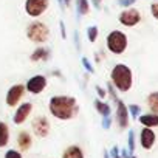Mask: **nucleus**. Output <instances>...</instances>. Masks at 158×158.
<instances>
[{
	"label": "nucleus",
	"instance_id": "1",
	"mask_svg": "<svg viewBox=\"0 0 158 158\" xmlns=\"http://www.w3.org/2000/svg\"><path fill=\"white\" fill-rule=\"evenodd\" d=\"M48 110L50 115L56 119L60 121L73 119L79 110L77 99L71 95H54L48 101Z\"/></svg>",
	"mask_w": 158,
	"mask_h": 158
},
{
	"label": "nucleus",
	"instance_id": "2",
	"mask_svg": "<svg viewBox=\"0 0 158 158\" xmlns=\"http://www.w3.org/2000/svg\"><path fill=\"white\" fill-rule=\"evenodd\" d=\"M110 82L113 87L121 92L127 93L133 85V71L126 64H115L110 70Z\"/></svg>",
	"mask_w": 158,
	"mask_h": 158
},
{
	"label": "nucleus",
	"instance_id": "3",
	"mask_svg": "<svg viewBox=\"0 0 158 158\" xmlns=\"http://www.w3.org/2000/svg\"><path fill=\"white\" fill-rule=\"evenodd\" d=\"M25 34H27V39L30 42H33L36 45H44L50 40L51 31H50V28L45 22L34 19L33 22L28 23V27L25 30Z\"/></svg>",
	"mask_w": 158,
	"mask_h": 158
},
{
	"label": "nucleus",
	"instance_id": "4",
	"mask_svg": "<svg viewBox=\"0 0 158 158\" xmlns=\"http://www.w3.org/2000/svg\"><path fill=\"white\" fill-rule=\"evenodd\" d=\"M127 45H129V37L121 30H112L106 37V48L115 56L126 53Z\"/></svg>",
	"mask_w": 158,
	"mask_h": 158
},
{
	"label": "nucleus",
	"instance_id": "5",
	"mask_svg": "<svg viewBox=\"0 0 158 158\" xmlns=\"http://www.w3.org/2000/svg\"><path fill=\"white\" fill-rule=\"evenodd\" d=\"M50 8V0H25L23 11L31 19L42 17Z\"/></svg>",
	"mask_w": 158,
	"mask_h": 158
},
{
	"label": "nucleus",
	"instance_id": "6",
	"mask_svg": "<svg viewBox=\"0 0 158 158\" xmlns=\"http://www.w3.org/2000/svg\"><path fill=\"white\" fill-rule=\"evenodd\" d=\"M118 22L123 27H126V28H133V27H136L141 22V13H139V10H136L133 6L124 8L118 14Z\"/></svg>",
	"mask_w": 158,
	"mask_h": 158
},
{
	"label": "nucleus",
	"instance_id": "7",
	"mask_svg": "<svg viewBox=\"0 0 158 158\" xmlns=\"http://www.w3.org/2000/svg\"><path fill=\"white\" fill-rule=\"evenodd\" d=\"M25 95H27L25 84L17 82V84H14V85H11L8 89L6 96H5V102H6L8 107H17L22 102V99L25 98Z\"/></svg>",
	"mask_w": 158,
	"mask_h": 158
},
{
	"label": "nucleus",
	"instance_id": "8",
	"mask_svg": "<svg viewBox=\"0 0 158 158\" xmlns=\"http://www.w3.org/2000/svg\"><path fill=\"white\" fill-rule=\"evenodd\" d=\"M48 87V77L44 74H34L25 82V90L30 95H40Z\"/></svg>",
	"mask_w": 158,
	"mask_h": 158
},
{
	"label": "nucleus",
	"instance_id": "9",
	"mask_svg": "<svg viewBox=\"0 0 158 158\" xmlns=\"http://www.w3.org/2000/svg\"><path fill=\"white\" fill-rule=\"evenodd\" d=\"M31 112H33V102H30V101H23V102H20V104L17 106L14 115H13V123H14L16 126L23 124V123L30 118Z\"/></svg>",
	"mask_w": 158,
	"mask_h": 158
},
{
	"label": "nucleus",
	"instance_id": "10",
	"mask_svg": "<svg viewBox=\"0 0 158 158\" xmlns=\"http://www.w3.org/2000/svg\"><path fill=\"white\" fill-rule=\"evenodd\" d=\"M31 127H33V132L36 136L39 138H45L48 133H50V129H51V124L48 121L47 116L40 115V116H36L31 123Z\"/></svg>",
	"mask_w": 158,
	"mask_h": 158
},
{
	"label": "nucleus",
	"instance_id": "11",
	"mask_svg": "<svg viewBox=\"0 0 158 158\" xmlns=\"http://www.w3.org/2000/svg\"><path fill=\"white\" fill-rule=\"evenodd\" d=\"M115 104H116V123H118L119 129H127L129 127V116H130L129 109L121 99H118Z\"/></svg>",
	"mask_w": 158,
	"mask_h": 158
},
{
	"label": "nucleus",
	"instance_id": "12",
	"mask_svg": "<svg viewBox=\"0 0 158 158\" xmlns=\"http://www.w3.org/2000/svg\"><path fill=\"white\" fill-rule=\"evenodd\" d=\"M51 57V50L48 47H44V45H39L36 47L31 54H30V60L31 62H48Z\"/></svg>",
	"mask_w": 158,
	"mask_h": 158
},
{
	"label": "nucleus",
	"instance_id": "13",
	"mask_svg": "<svg viewBox=\"0 0 158 158\" xmlns=\"http://www.w3.org/2000/svg\"><path fill=\"white\" fill-rule=\"evenodd\" d=\"M155 139H156V136H155V133H153V130L150 127H144L141 130V133H139V143H141V146L144 149H147V150L152 149V146L155 144Z\"/></svg>",
	"mask_w": 158,
	"mask_h": 158
},
{
	"label": "nucleus",
	"instance_id": "14",
	"mask_svg": "<svg viewBox=\"0 0 158 158\" xmlns=\"http://www.w3.org/2000/svg\"><path fill=\"white\" fill-rule=\"evenodd\" d=\"M90 10H92L90 0H76V16H77V20L81 17H84V16H89Z\"/></svg>",
	"mask_w": 158,
	"mask_h": 158
},
{
	"label": "nucleus",
	"instance_id": "15",
	"mask_svg": "<svg viewBox=\"0 0 158 158\" xmlns=\"http://www.w3.org/2000/svg\"><path fill=\"white\" fill-rule=\"evenodd\" d=\"M17 144H19L20 150L27 152V150L31 147V144H33V138H31V135H30L27 130L19 132V135H17Z\"/></svg>",
	"mask_w": 158,
	"mask_h": 158
},
{
	"label": "nucleus",
	"instance_id": "16",
	"mask_svg": "<svg viewBox=\"0 0 158 158\" xmlns=\"http://www.w3.org/2000/svg\"><path fill=\"white\" fill-rule=\"evenodd\" d=\"M93 107H95V110L101 115V116H110L112 115V107H110V104L109 102H106V101H102V99H95L93 101Z\"/></svg>",
	"mask_w": 158,
	"mask_h": 158
},
{
	"label": "nucleus",
	"instance_id": "17",
	"mask_svg": "<svg viewBox=\"0 0 158 158\" xmlns=\"http://www.w3.org/2000/svg\"><path fill=\"white\" fill-rule=\"evenodd\" d=\"M138 121L144 126V127H156L158 126V113H146V115H139Z\"/></svg>",
	"mask_w": 158,
	"mask_h": 158
},
{
	"label": "nucleus",
	"instance_id": "18",
	"mask_svg": "<svg viewBox=\"0 0 158 158\" xmlns=\"http://www.w3.org/2000/svg\"><path fill=\"white\" fill-rule=\"evenodd\" d=\"M62 158H84V152L79 146H68L64 150Z\"/></svg>",
	"mask_w": 158,
	"mask_h": 158
},
{
	"label": "nucleus",
	"instance_id": "19",
	"mask_svg": "<svg viewBox=\"0 0 158 158\" xmlns=\"http://www.w3.org/2000/svg\"><path fill=\"white\" fill-rule=\"evenodd\" d=\"M10 143V127L6 123L0 121V147H5Z\"/></svg>",
	"mask_w": 158,
	"mask_h": 158
},
{
	"label": "nucleus",
	"instance_id": "20",
	"mask_svg": "<svg viewBox=\"0 0 158 158\" xmlns=\"http://www.w3.org/2000/svg\"><path fill=\"white\" fill-rule=\"evenodd\" d=\"M147 106L152 113H158V92H152L147 96Z\"/></svg>",
	"mask_w": 158,
	"mask_h": 158
},
{
	"label": "nucleus",
	"instance_id": "21",
	"mask_svg": "<svg viewBox=\"0 0 158 158\" xmlns=\"http://www.w3.org/2000/svg\"><path fill=\"white\" fill-rule=\"evenodd\" d=\"M98 36H99V28L96 25H92L87 28V40L90 44H95L98 40Z\"/></svg>",
	"mask_w": 158,
	"mask_h": 158
},
{
	"label": "nucleus",
	"instance_id": "22",
	"mask_svg": "<svg viewBox=\"0 0 158 158\" xmlns=\"http://www.w3.org/2000/svg\"><path fill=\"white\" fill-rule=\"evenodd\" d=\"M81 64H82V67H84V70L87 71V73H95V67H93V64H92V60L87 57V56H82L81 57Z\"/></svg>",
	"mask_w": 158,
	"mask_h": 158
},
{
	"label": "nucleus",
	"instance_id": "23",
	"mask_svg": "<svg viewBox=\"0 0 158 158\" xmlns=\"http://www.w3.org/2000/svg\"><path fill=\"white\" fill-rule=\"evenodd\" d=\"M116 92H118V90H116V89L113 87V84H112V82L109 81V82H107V93L110 95V98H112V101H113V102H116V101L119 99V98H118V93H116Z\"/></svg>",
	"mask_w": 158,
	"mask_h": 158
},
{
	"label": "nucleus",
	"instance_id": "24",
	"mask_svg": "<svg viewBox=\"0 0 158 158\" xmlns=\"http://www.w3.org/2000/svg\"><path fill=\"white\" fill-rule=\"evenodd\" d=\"M127 109H129V115H130L132 118H138V116H139L141 107H139L138 104H130V106H127Z\"/></svg>",
	"mask_w": 158,
	"mask_h": 158
},
{
	"label": "nucleus",
	"instance_id": "25",
	"mask_svg": "<svg viewBox=\"0 0 158 158\" xmlns=\"http://www.w3.org/2000/svg\"><path fill=\"white\" fill-rule=\"evenodd\" d=\"M136 2H138V0H116L118 6H121V8H129V6H133Z\"/></svg>",
	"mask_w": 158,
	"mask_h": 158
},
{
	"label": "nucleus",
	"instance_id": "26",
	"mask_svg": "<svg viewBox=\"0 0 158 158\" xmlns=\"http://www.w3.org/2000/svg\"><path fill=\"white\" fill-rule=\"evenodd\" d=\"M73 40H74L76 51H81V37H79V31L77 30H74V33H73Z\"/></svg>",
	"mask_w": 158,
	"mask_h": 158
},
{
	"label": "nucleus",
	"instance_id": "27",
	"mask_svg": "<svg viewBox=\"0 0 158 158\" xmlns=\"http://www.w3.org/2000/svg\"><path fill=\"white\" fill-rule=\"evenodd\" d=\"M129 150L130 152L135 150V132L133 130L129 132Z\"/></svg>",
	"mask_w": 158,
	"mask_h": 158
},
{
	"label": "nucleus",
	"instance_id": "28",
	"mask_svg": "<svg viewBox=\"0 0 158 158\" xmlns=\"http://www.w3.org/2000/svg\"><path fill=\"white\" fill-rule=\"evenodd\" d=\"M5 158H22V153H20L19 150L11 149V150H8V152L5 153Z\"/></svg>",
	"mask_w": 158,
	"mask_h": 158
},
{
	"label": "nucleus",
	"instance_id": "29",
	"mask_svg": "<svg viewBox=\"0 0 158 158\" xmlns=\"http://www.w3.org/2000/svg\"><path fill=\"white\" fill-rule=\"evenodd\" d=\"M59 30H60V37L65 40L67 39V27H65V22L64 20L59 22Z\"/></svg>",
	"mask_w": 158,
	"mask_h": 158
},
{
	"label": "nucleus",
	"instance_id": "30",
	"mask_svg": "<svg viewBox=\"0 0 158 158\" xmlns=\"http://www.w3.org/2000/svg\"><path fill=\"white\" fill-rule=\"evenodd\" d=\"M95 90H96V93H98L99 99H104V98L107 96V90H106V89H102L101 85H96V87H95Z\"/></svg>",
	"mask_w": 158,
	"mask_h": 158
},
{
	"label": "nucleus",
	"instance_id": "31",
	"mask_svg": "<svg viewBox=\"0 0 158 158\" xmlns=\"http://www.w3.org/2000/svg\"><path fill=\"white\" fill-rule=\"evenodd\" d=\"M150 14L153 16V19L158 20V2H153V3L150 5Z\"/></svg>",
	"mask_w": 158,
	"mask_h": 158
},
{
	"label": "nucleus",
	"instance_id": "32",
	"mask_svg": "<svg viewBox=\"0 0 158 158\" xmlns=\"http://www.w3.org/2000/svg\"><path fill=\"white\" fill-rule=\"evenodd\" d=\"M110 126H112V116H102V127L110 129Z\"/></svg>",
	"mask_w": 158,
	"mask_h": 158
},
{
	"label": "nucleus",
	"instance_id": "33",
	"mask_svg": "<svg viewBox=\"0 0 158 158\" xmlns=\"http://www.w3.org/2000/svg\"><path fill=\"white\" fill-rule=\"evenodd\" d=\"M101 2L102 0H90V5L93 8H96V10H101Z\"/></svg>",
	"mask_w": 158,
	"mask_h": 158
},
{
	"label": "nucleus",
	"instance_id": "34",
	"mask_svg": "<svg viewBox=\"0 0 158 158\" xmlns=\"http://www.w3.org/2000/svg\"><path fill=\"white\" fill-rule=\"evenodd\" d=\"M110 155H112L113 158H121V156L118 155V147H116V146H115V147L112 149V153H110Z\"/></svg>",
	"mask_w": 158,
	"mask_h": 158
},
{
	"label": "nucleus",
	"instance_id": "35",
	"mask_svg": "<svg viewBox=\"0 0 158 158\" xmlns=\"http://www.w3.org/2000/svg\"><path fill=\"white\" fill-rule=\"evenodd\" d=\"M62 2H64L65 10H67V8H71V5H73V0H62Z\"/></svg>",
	"mask_w": 158,
	"mask_h": 158
},
{
	"label": "nucleus",
	"instance_id": "36",
	"mask_svg": "<svg viewBox=\"0 0 158 158\" xmlns=\"http://www.w3.org/2000/svg\"><path fill=\"white\" fill-rule=\"evenodd\" d=\"M51 74H53V76H56V77H60V79H62V74H60V71H59V70H53V71H51Z\"/></svg>",
	"mask_w": 158,
	"mask_h": 158
},
{
	"label": "nucleus",
	"instance_id": "37",
	"mask_svg": "<svg viewBox=\"0 0 158 158\" xmlns=\"http://www.w3.org/2000/svg\"><path fill=\"white\" fill-rule=\"evenodd\" d=\"M95 62H96V64H99V62H101V54H98V53L95 54Z\"/></svg>",
	"mask_w": 158,
	"mask_h": 158
},
{
	"label": "nucleus",
	"instance_id": "38",
	"mask_svg": "<svg viewBox=\"0 0 158 158\" xmlns=\"http://www.w3.org/2000/svg\"><path fill=\"white\" fill-rule=\"evenodd\" d=\"M104 158H109V153L107 152H104Z\"/></svg>",
	"mask_w": 158,
	"mask_h": 158
},
{
	"label": "nucleus",
	"instance_id": "39",
	"mask_svg": "<svg viewBox=\"0 0 158 158\" xmlns=\"http://www.w3.org/2000/svg\"><path fill=\"white\" fill-rule=\"evenodd\" d=\"M129 158H135V156H130V155H129Z\"/></svg>",
	"mask_w": 158,
	"mask_h": 158
}]
</instances>
